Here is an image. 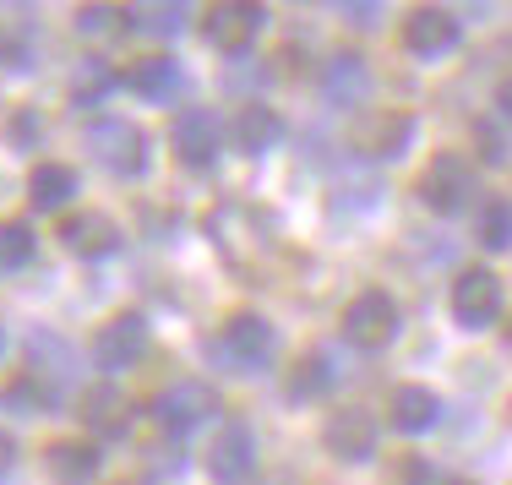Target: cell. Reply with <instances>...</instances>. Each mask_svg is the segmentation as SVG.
Segmentation results:
<instances>
[{
	"instance_id": "26",
	"label": "cell",
	"mask_w": 512,
	"mask_h": 485,
	"mask_svg": "<svg viewBox=\"0 0 512 485\" xmlns=\"http://www.w3.org/2000/svg\"><path fill=\"white\" fill-rule=\"evenodd\" d=\"M120 28H126V11H115V6H82L77 11L82 39H109V33H120Z\"/></svg>"
},
{
	"instance_id": "4",
	"label": "cell",
	"mask_w": 512,
	"mask_h": 485,
	"mask_svg": "<svg viewBox=\"0 0 512 485\" xmlns=\"http://www.w3.org/2000/svg\"><path fill=\"white\" fill-rule=\"evenodd\" d=\"M420 202L431 213H463L474 202V169L458 153H436L431 164L420 169Z\"/></svg>"
},
{
	"instance_id": "11",
	"label": "cell",
	"mask_w": 512,
	"mask_h": 485,
	"mask_svg": "<svg viewBox=\"0 0 512 485\" xmlns=\"http://www.w3.org/2000/svg\"><path fill=\"white\" fill-rule=\"evenodd\" d=\"M251 469H256V436L246 420H229L213 436V447H207V475L218 485H240V480H251Z\"/></svg>"
},
{
	"instance_id": "10",
	"label": "cell",
	"mask_w": 512,
	"mask_h": 485,
	"mask_svg": "<svg viewBox=\"0 0 512 485\" xmlns=\"http://www.w3.org/2000/svg\"><path fill=\"white\" fill-rule=\"evenodd\" d=\"M463 28L447 6H414L404 17V50L420 60H442L447 50H458Z\"/></svg>"
},
{
	"instance_id": "16",
	"label": "cell",
	"mask_w": 512,
	"mask_h": 485,
	"mask_svg": "<svg viewBox=\"0 0 512 485\" xmlns=\"http://www.w3.org/2000/svg\"><path fill=\"white\" fill-rule=\"evenodd\" d=\"M82 426H88L93 436H120L131 426V398L120 393V387H88L82 393Z\"/></svg>"
},
{
	"instance_id": "12",
	"label": "cell",
	"mask_w": 512,
	"mask_h": 485,
	"mask_svg": "<svg viewBox=\"0 0 512 485\" xmlns=\"http://www.w3.org/2000/svg\"><path fill=\"white\" fill-rule=\"evenodd\" d=\"M322 447L338 464H365L376 453V420L365 409H333L322 426Z\"/></svg>"
},
{
	"instance_id": "6",
	"label": "cell",
	"mask_w": 512,
	"mask_h": 485,
	"mask_svg": "<svg viewBox=\"0 0 512 485\" xmlns=\"http://www.w3.org/2000/svg\"><path fill=\"white\" fill-rule=\"evenodd\" d=\"M262 28H267V11L251 6V0H224V6H207L202 11L207 44H213V50H224V55H246Z\"/></svg>"
},
{
	"instance_id": "17",
	"label": "cell",
	"mask_w": 512,
	"mask_h": 485,
	"mask_svg": "<svg viewBox=\"0 0 512 485\" xmlns=\"http://www.w3.org/2000/svg\"><path fill=\"white\" fill-rule=\"evenodd\" d=\"M126 82H131V93H137V99H148V104H169V99H180V88H186V77H180V66L169 55L137 60Z\"/></svg>"
},
{
	"instance_id": "5",
	"label": "cell",
	"mask_w": 512,
	"mask_h": 485,
	"mask_svg": "<svg viewBox=\"0 0 512 485\" xmlns=\"http://www.w3.org/2000/svg\"><path fill=\"white\" fill-rule=\"evenodd\" d=\"M213 355L229 360V371H262L273 360V327H267L256 311H240V317L224 322V333L213 338Z\"/></svg>"
},
{
	"instance_id": "25",
	"label": "cell",
	"mask_w": 512,
	"mask_h": 485,
	"mask_svg": "<svg viewBox=\"0 0 512 485\" xmlns=\"http://www.w3.org/2000/svg\"><path fill=\"white\" fill-rule=\"evenodd\" d=\"M480 246L485 251H507L512 246V208H507L502 197H491L480 208Z\"/></svg>"
},
{
	"instance_id": "8",
	"label": "cell",
	"mask_w": 512,
	"mask_h": 485,
	"mask_svg": "<svg viewBox=\"0 0 512 485\" xmlns=\"http://www.w3.org/2000/svg\"><path fill=\"white\" fill-rule=\"evenodd\" d=\"M169 142H175V159L186 169H207L224 148V126H218L213 109H180L175 126H169Z\"/></svg>"
},
{
	"instance_id": "3",
	"label": "cell",
	"mask_w": 512,
	"mask_h": 485,
	"mask_svg": "<svg viewBox=\"0 0 512 485\" xmlns=\"http://www.w3.org/2000/svg\"><path fill=\"white\" fill-rule=\"evenodd\" d=\"M344 338L355 349H387L398 338V300L387 289H360L344 306Z\"/></svg>"
},
{
	"instance_id": "20",
	"label": "cell",
	"mask_w": 512,
	"mask_h": 485,
	"mask_svg": "<svg viewBox=\"0 0 512 485\" xmlns=\"http://www.w3.org/2000/svg\"><path fill=\"white\" fill-rule=\"evenodd\" d=\"M44 469H50L55 485H88L93 475H99V453H93L88 442H50Z\"/></svg>"
},
{
	"instance_id": "27",
	"label": "cell",
	"mask_w": 512,
	"mask_h": 485,
	"mask_svg": "<svg viewBox=\"0 0 512 485\" xmlns=\"http://www.w3.org/2000/svg\"><path fill=\"white\" fill-rule=\"evenodd\" d=\"M327 382H333V371H327V360H322V355H306V360H300V371H295V398H306V393H322Z\"/></svg>"
},
{
	"instance_id": "21",
	"label": "cell",
	"mask_w": 512,
	"mask_h": 485,
	"mask_svg": "<svg viewBox=\"0 0 512 485\" xmlns=\"http://www.w3.org/2000/svg\"><path fill=\"white\" fill-rule=\"evenodd\" d=\"M77 197V169H66V164H33V175H28V202L39 213H55V208H66V202Z\"/></svg>"
},
{
	"instance_id": "18",
	"label": "cell",
	"mask_w": 512,
	"mask_h": 485,
	"mask_svg": "<svg viewBox=\"0 0 512 485\" xmlns=\"http://www.w3.org/2000/svg\"><path fill=\"white\" fill-rule=\"evenodd\" d=\"M229 137H235L240 153H267L278 137H284V120H278L267 104H240V109H235V126H229Z\"/></svg>"
},
{
	"instance_id": "22",
	"label": "cell",
	"mask_w": 512,
	"mask_h": 485,
	"mask_svg": "<svg viewBox=\"0 0 512 485\" xmlns=\"http://www.w3.org/2000/svg\"><path fill=\"white\" fill-rule=\"evenodd\" d=\"M186 17H191L186 6H131V11H126V28H137V33H158V39H169V33H180V28H186Z\"/></svg>"
},
{
	"instance_id": "14",
	"label": "cell",
	"mask_w": 512,
	"mask_h": 485,
	"mask_svg": "<svg viewBox=\"0 0 512 485\" xmlns=\"http://www.w3.org/2000/svg\"><path fill=\"white\" fill-rule=\"evenodd\" d=\"M387 415H393V426L404 436H425L436 420H442V398H436L431 387H420V382H404V387H393V398H387Z\"/></svg>"
},
{
	"instance_id": "7",
	"label": "cell",
	"mask_w": 512,
	"mask_h": 485,
	"mask_svg": "<svg viewBox=\"0 0 512 485\" xmlns=\"http://www.w3.org/2000/svg\"><path fill=\"white\" fill-rule=\"evenodd\" d=\"M213 409H218V393L207 382H169L164 393L153 398V420L164 431H197L202 420H213Z\"/></svg>"
},
{
	"instance_id": "30",
	"label": "cell",
	"mask_w": 512,
	"mask_h": 485,
	"mask_svg": "<svg viewBox=\"0 0 512 485\" xmlns=\"http://www.w3.org/2000/svg\"><path fill=\"white\" fill-rule=\"evenodd\" d=\"M496 109H502V115L512 120V77L502 82V88H496Z\"/></svg>"
},
{
	"instance_id": "33",
	"label": "cell",
	"mask_w": 512,
	"mask_h": 485,
	"mask_svg": "<svg viewBox=\"0 0 512 485\" xmlns=\"http://www.w3.org/2000/svg\"><path fill=\"white\" fill-rule=\"evenodd\" d=\"M447 485H474V480H447Z\"/></svg>"
},
{
	"instance_id": "9",
	"label": "cell",
	"mask_w": 512,
	"mask_h": 485,
	"mask_svg": "<svg viewBox=\"0 0 512 485\" xmlns=\"http://www.w3.org/2000/svg\"><path fill=\"white\" fill-rule=\"evenodd\" d=\"M142 355H148V322H142L137 311H120V317H109L99 333H93V360H99L104 371H126V366H137Z\"/></svg>"
},
{
	"instance_id": "13",
	"label": "cell",
	"mask_w": 512,
	"mask_h": 485,
	"mask_svg": "<svg viewBox=\"0 0 512 485\" xmlns=\"http://www.w3.org/2000/svg\"><path fill=\"white\" fill-rule=\"evenodd\" d=\"M409 142H414V120L404 109H371L355 126V148L371 153V159H398Z\"/></svg>"
},
{
	"instance_id": "29",
	"label": "cell",
	"mask_w": 512,
	"mask_h": 485,
	"mask_svg": "<svg viewBox=\"0 0 512 485\" xmlns=\"http://www.w3.org/2000/svg\"><path fill=\"white\" fill-rule=\"evenodd\" d=\"M480 142H485V159H491V164H502V159H507V142H502V137H491L485 126H480Z\"/></svg>"
},
{
	"instance_id": "2",
	"label": "cell",
	"mask_w": 512,
	"mask_h": 485,
	"mask_svg": "<svg viewBox=\"0 0 512 485\" xmlns=\"http://www.w3.org/2000/svg\"><path fill=\"white\" fill-rule=\"evenodd\" d=\"M88 148H93V159H99L109 175H142V169H148V137H142L137 120H120V115L93 120Z\"/></svg>"
},
{
	"instance_id": "31",
	"label": "cell",
	"mask_w": 512,
	"mask_h": 485,
	"mask_svg": "<svg viewBox=\"0 0 512 485\" xmlns=\"http://www.w3.org/2000/svg\"><path fill=\"white\" fill-rule=\"evenodd\" d=\"M11 458H17V442H11L6 431H0V469H11Z\"/></svg>"
},
{
	"instance_id": "23",
	"label": "cell",
	"mask_w": 512,
	"mask_h": 485,
	"mask_svg": "<svg viewBox=\"0 0 512 485\" xmlns=\"http://www.w3.org/2000/svg\"><path fill=\"white\" fill-rule=\"evenodd\" d=\"M109 88H115L109 60H82V66L71 71V99L77 104H99V99H109Z\"/></svg>"
},
{
	"instance_id": "32",
	"label": "cell",
	"mask_w": 512,
	"mask_h": 485,
	"mask_svg": "<svg viewBox=\"0 0 512 485\" xmlns=\"http://www.w3.org/2000/svg\"><path fill=\"white\" fill-rule=\"evenodd\" d=\"M349 22H360V28H365V22H376V6H349Z\"/></svg>"
},
{
	"instance_id": "15",
	"label": "cell",
	"mask_w": 512,
	"mask_h": 485,
	"mask_svg": "<svg viewBox=\"0 0 512 485\" xmlns=\"http://www.w3.org/2000/svg\"><path fill=\"white\" fill-rule=\"evenodd\" d=\"M60 240H66V251H77V257H109V251L120 246V229L109 213H77L60 224Z\"/></svg>"
},
{
	"instance_id": "1",
	"label": "cell",
	"mask_w": 512,
	"mask_h": 485,
	"mask_svg": "<svg viewBox=\"0 0 512 485\" xmlns=\"http://www.w3.org/2000/svg\"><path fill=\"white\" fill-rule=\"evenodd\" d=\"M447 306H453V322L463 333H485V327H496V317H502V278L491 268H463L453 278Z\"/></svg>"
},
{
	"instance_id": "24",
	"label": "cell",
	"mask_w": 512,
	"mask_h": 485,
	"mask_svg": "<svg viewBox=\"0 0 512 485\" xmlns=\"http://www.w3.org/2000/svg\"><path fill=\"white\" fill-rule=\"evenodd\" d=\"M33 229L22 224V218H11V224H0V273H17V268H28L33 262Z\"/></svg>"
},
{
	"instance_id": "19",
	"label": "cell",
	"mask_w": 512,
	"mask_h": 485,
	"mask_svg": "<svg viewBox=\"0 0 512 485\" xmlns=\"http://www.w3.org/2000/svg\"><path fill=\"white\" fill-rule=\"evenodd\" d=\"M322 88H327V99L333 104H365V93H371V71H365V60L360 55H333L322 66Z\"/></svg>"
},
{
	"instance_id": "28",
	"label": "cell",
	"mask_w": 512,
	"mask_h": 485,
	"mask_svg": "<svg viewBox=\"0 0 512 485\" xmlns=\"http://www.w3.org/2000/svg\"><path fill=\"white\" fill-rule=\"evenodd\" d=\"M393 485H431V469H425L420 458H404V464H398V475H393Z\"/></svg>"
}]
</instances>
